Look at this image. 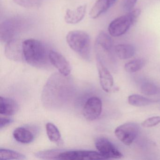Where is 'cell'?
<instances>
[{
	"mask_svg": "<svg viewBox=\"0 0 160 160\" xmlns=\"http://www.w3.org/2000/svg\"><path fill=\"white\" fill-rule=\"evenodd\" d=\"M13 120L11 118L1 117L0 119V129H2L7 125H9L12 122Z\"/></svg>",
	"mask_w": 160,
	"mask_h": 160,
	"instance_id": "cell-28",
	"label": "cell"
},
{
	"mask_svg": "<svg viewBox=\"0 0 160 160\" xmlns=\"http://www.w3.org/2000/svg\"><path fill=\"white\" fill-rule=\"evenodd\" d=\"M114 51L120 59H128L134 56L136 48L132 45L119 44L114 47Z\"/></svg>",
	"mask_w": 160,
	"mask_h": 160,
	"instance_id": "cell-16",
	"label": "cell"
},
{
	"mask_svg": "<svg viewBox=\"0 0 160 160\" xmlns=\"http://www.w3.org/2000/svg\"><path fill=\"white\" fill-rule=\"evenodd\" d=\"M96 62L101 87L106 92H110L114 85L113 76L106 66L99 58H96Z\"/></svg>",
	"mask_w": 160,
	"mask_h": 160,
	"instance_id": "cell-11",
	"label": "cell"
},
{
	"mask_svg": "<svg viewBox=\"0 0 160 160\" xmlns=\"http://www.w3.org/2000/svg\"><path fill=\"white\" fill-rule=\"evenodd\" d=\"M58 157L66 160H106L99 152L93 151H67L60 152Z\"/></svg>",
	"mask_w": 160,
	"mask_h": 160,
	"instance_id": "cell-7",
	"label": "cell"
},
{
	"mask_svg": "<svg viewBox=\"0 0 160 160\" xmlns=\"http://www.w3.org/2000/svg\"><path fill=\"white\" fill-rule=\"evenodd\" d=\"M19 107L15 100L1 96L0 98V114L4 116H12L18 111Z\"/></svg>",
	"mask_w": 160,
	"mask_h": 160,
	"instance_id": "cell-15",
	"label": "cell"
},
{
	"mask_svg": "<svg viewBox=\"0 0 160 160\" xmlns=\"http://www.w3.org/2000/svg\"><path fill=\"white\" fill-rule=\"evenodd\" d=\"M95 146L98 152L106 159H121L123 157L122 153L117 147L106 138H96Z\"/></svg>",
	"mask_w": 160,
	"mask_h": 160,
	"instance_id": "cell-8",
	"label": "cell"
},
{
	"mask_svg": "<svg viewBox=\"0 0 160 160\" xmlns=\"http://www.w3.org/2000/svg\"><path fill=\"white\" fill-rule=\"evenodd\" d=\"M5 54L6 57L11 60L21 61L24 59L23 42L15 39L8 42L5 46Z\"/></svg>",
	"mask_w": 160,
	"mask_h": 160,
	"instance_id": "cell-13",
	"label": "cell"
},
{
	"mask_svg": "<svg viewBox=\"0 0 160 160\" xmlns=\"http://www.w3.org/2000/svg\"><path fill=\"white\" fill-rule=\"evenodd\" d=\"M139 129L140 127L137 123L127 122L115 129V135L122 143L126 146H130L137 137Z\"/></svg>",
	"mask_w": 160,
	"mask_h": 160,
	"instance_id": "cell-6",
	"label": "cell"
},
{
	"mask_svg": "<svg viewBox=\"0 0 160 160\" xmlns=\"http://www.w3.org/2000/svg\"><path fill=\"white\" fill-rule=\"evenodd\" d=\"M50 50L45 44L38 40L28 39L23 42L24 60L34 67L42 68L50 62Z\"/></svg>",
	"mask_w": 160,
	"mask_h": 160,
	"instance_id": "cell-1",
	"label": "cell"
},
{
	"mask_svg": "<svg viewBox=\"0 0 160 160\" xmlns=\"http://www.w3.org/2000/svg\"><path fill=\"white\" fill-rule=\"evenodd\" d=\"M49 58L51 64L58 69L61 74L65 77L70 74L72 70L71 65L62 55L57 51L51 50Z\"/></svg>",
	"mask_w": 160,
	"mask_h": 160,
	"instance_id": "cell-12",
	"label": "cell"
},
{
	"mask_svg": "<svg viewBox=\"0 0 160 160\" xmlns=\"http://www.w3.org/2000/svg\"><path fill=\"white\" fill-rule=\"evenodd\" d=\"M146 61L143 58H137L131 61L124 65V70L127 72L132 73L138 72L145 66Z\"/></svg>",
	"mask_w": 160,
	"mask_h": 160,
	"instance_id": "cell-21",
	"label": "cell"
},
{
	"mask_svg": "<svg viewBox=\"0 0 160 160\" xmlns=\"http://www.w3.org/2000/svg\"><path fill=\"white\" fill-rule=\"evenodd\" d=\"M112 5L110 0H97L90 12V16L92 19L97 18L106 12Z\"/></svg>",
	"mask_w": 160,
	"mask_h": 160,
	"instance_id": "cell-17",
	"label": "cell"
},
{
	"mask_svg": "<svg viewBox=\"0 0 160 160\" xmlns=\"http://www.w3.org/2000/svg\"><path fill=\"white\" fill-rule=\"evenodd\" d=\"M138 0H123L122 2V8L123 11L129 13L132 11Z\"/></svg>",
	"mask_w": 160,
	"mask_h": 160,
	"instance_id": "cell-26",
	"label": "cell"
},
{
	"mask_svg": "<svg viewBox=\"0 0 160 160\" xmlns=\"http://www.w3.org/2000/svg\"><path fill=\"white\" fill-rule=\"evenodd\" d=\"M1 160H24L26 157L24 154L13 150L5 148L0 149Z\"/></svg>",
	"mask_w": 160,
	"mask_h": 160,
	"instance_id": "cell-22",
	"label": "cell"
},
{
	"mask_svg": "<svg viewBox=\"0 0 160 160\" xmlns=\"http://www.w3.org/2000/svg\"><path fill=\"white\" fill-rule=\"evenodd\" d=\"M62 75L55 74L50 77L45 86L43 92L42 101L47 105H60L62 101H64L67 94L68 84L67 80L63 78Z\"/></svg>",
	"mask_w": 160,
	"mask_h": 160,
	"instance_id": "cell-2",
	"label": "cell"
},
{
	"mask_svg": "<svg viewBox=\"0 0 160 160\" xmlns=\"http://www.w3.org/2000/svg\"><path fill=\"white\" fill-rule=\"evenodd\" d=\"M141 91L142 93L145 95H153L158 93L159 88L153 83L146 81L141 85Z\"/></svg>",
	"mask_w": 160,
	"mask_h": 160,
	"instance_id": "cell-23",
	"label": "cell"
},
{
	"mask_svg": "<svg viewBox=\"0 0 160 160\" xmlns=\"http://www.w3.org/2000/svg\"><path fill=\"white\" fill-rule=\"evenodd\" d=\"M87 5H81L76 10L67 9L65 14V22L68 24H75L80 22L84 18L87 11Z\"/></svg>",
	"mask_w": 160,
	"mask_h": 160,
	"instance_id": "cell-14",
	"label": "cell"
},
{
	"mask_svg": "<svg viewBox=\"0 0 160 160\" xmlns=\"http://www.w3.org/2000/svg\"><path fill=\"white\" fill-rule=\"evenodd\" d=\"M66 41L70 47L81 58L88 60L90 59L91 41L89 35L81 31H74L68 33Z\"/></svg>",
	"mask_w": 160,
	"mask_h": 160,
	"instance_id": "cell-3",
	"label": "cell"
},
{
	"mask_svg": "<svg viewBox=\"0 0 160 160\" xmlns=\"http://www.w3.org/2000/svg\"><path fill=\"white\" fill-rule=\"evenodd\" d=\"M141 11L140 9H137L132 10L131 12L128 13L132 19L133 24H135L137 21L138 19L139 18L140 14H141Z\"/></svg>",
	"mask_w": 160,
	"mask_h": 160,
	"instance_id": "cell-27",
	"label": "cell"
},
{
	"mask_svg": "<svg viewBox=\"0 0 160 160\" xmlns=\"http://www.w3.org/2000/svg\"><path fill=\"white\" fill-rule=\"evenodd\" d=\"M13 136L18 142L23 144L31 143L33 139V134L29 130L24 127H18L14 131Z\"/></svg>",
	"mask_w": 160,
	"mask_h": 160,
	"instance_id": "cell-18",
	"label": "cell"
},
{
	"mask_svg": "<svg viewBox=\"0 0 160 160\" xmlns=\"http://www.w3.org/2000/svg\"><path fill=\"white\" fill-rule=\"evenodd\" d=\"M96 57L105 62L115 63L113 57V43L110 36L104 32H101L96 38L95 43Z\"/></svg>",
	"mask_w": 160,
	"mask_h": 160,
	"instance_id": "cell-5",
	"label": "cell"
},
{
	"mask_svg": "<svg viewBox=\"0 0 160 160\" xmlns=\"http://www.w3.org/2000/svg\"><path fill=\"white\" fill-rule=\"evenodd\" d=\"M102 109V104L101 99L93 96L86 102L83 108V116L87 120L92 121L100 117Z\"/></svg>",
	"mask_w": 160,
	"mask_h": 160,
	"instance_id": "cell-10",
	"label": "cell"
},
{
	"mask_svg": "<svg viewBox=\"0 0 160 160\" xmlns=\"http://www.w3.org/2000/svg\"><path fill=\"white\" fill-rule=\"evenodd\" d=\"M110 2H111V3L112 4V5H113V4L116 2L117 0H110Z\"/></svg>",
	"mask_w": 160,
	"mask_h": 160,
	"instance_id": "cell-29",
	"label": "cell"
},
{
	"mask_svg": "<svg viewBox=\"0 0 160 160\" xmlns=\"http://www.w3.org/2000/svg\"><path fill=\"white\" fill-rule=\"evenodd\" d=\"M47 134L51 142L58 143L61 138L60 132L57 126L51 122H48L46 125Z\"/></svg>",
	"mask_w": 160,
	"mask_h": 160,
	"instance_id": "cell-20",
	"label": "cell"
},
{
	"mask_svg": "<svg viewBox=\"0 0 160 160\" xmlns=\"http://www.w3.org/2000/svg\"><path fill=\"white\" fill-rule=\"evenodd\" d=\"M160 123V116H154L148 118L142 122L141 125L145 128L154 127Z\"/></svg>",
	"mask_w": 160,
	"mask_h": 160,
	"instance_id": "cell-25",
	"label": "cell"
},
{
	"mask_svg": "<svg viewBox=\"0 0 160 160\" xmlns=\"http://www.w3.org/2000/svg\"><path fill=\"white\" fill-rule=\"evenodd\" d=\"M30 22L24 18H12L4 20L0 27L1 41L7 43L28 28Z\"/></svg>",
	"mask_w": 160,
	"mask_h": 160,
	"instance_id": "cell-4",
	"label": "cell"
},
{
	"mask_svg": "<svg viewBox=\"0 0 160 160\" xmlns=\"http://www.w3.org/2000/svg\"><path fill=\"white\" fill-rule=\"evenodd\" d=\"M20 6L25 8H32L38 6L43 0H13Z\"/></svg>",
	"mask_w": 160,
	"mask_h": 160,
	"instance_id": "cell-24",
	"label": "cell"
},
{
	"mask_svg": "<svg viewBox=\"0 0 160 160\" xmlns=\"http://www.w3.org/2000/svg\"><path fill=\"white\" fill-rule=\"evenodd\" d=\"M129 104L135 107H144L148 106L155 102L156 101L151 100L139 94H132L128 98Z\"/></svg>",
	"mask_w": 160,
	"mask_h": 160,
	"instance_id": "cell-19",
	"label": "cell"
},
{
	"mask_svg": "<svg viewBox=\"0 0 160 160\" xmlns=\"http://www.w3.org/2000/svg\"><path fill=\"white\" fill-rule=\"evenodd\" d=\"M133 25L132 19L127 13L112 21L108 26V32L113 37H118L126 33Z\"/></svg>",
	"mask_w": 160,
	"mask_h": 160,
	"instance_id": "cell-9",
	"label": "cell"
}]
</instances>
